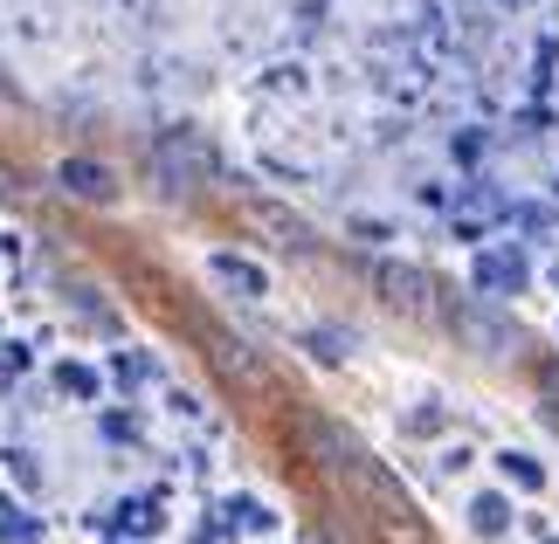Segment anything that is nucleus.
<instances>
[{
    "instance_id": "3",
    "label": "nucleus",
    "mask_w": 559,
    "mask_h": 544,
    "mask_svg": "<svg viewBox=\"0 0 559 544\" xmlns=\"http://www.w3.org/2000/svg\"><path fill=\"white\" fill-rule=\"evenodd\" d=\"M290 442L305 448L318 469H332V475H353V462L367 455V448H359L346 427L332 421V413H311V407H297V413H290Z\"/></svg>"
},
{
    "instance_id": "8",
    "label": "nucleus",
    "mask_w": 559,
    "mask_h": 544,
    "mask_svg": "<svg viewBox=\"0 0 559 544\" xmlns=\"http://www.w3.org/2000/svg\"><path fill=\"white\" fill-rule=\"evenodd\" d=\"M469 531H477V537H504L511 531V504H504L498 489H484L477 504H469Z\"/></svg>"
},
{
    "instance_id": "11",
    "label": "nucleus",
    "mask_w": 559,
    "mask_h": 544,
    "mask_svg": "<svg viewBox=\"0 0 559 544\" xmlns=\"http://www.w3.org/2000/svg\"><path fill=\"white\" fill-rule=\"evenodd\" d=\"M228 517H235L242 531H270V524H276V517H270L263 504H249V496H235V504H228Z\"/></svg>"
},
{
    "instance_id": "1",
    "label": "nucleus",
    "mask_w": 559,
    "mask_h": 544,
    "mask_svg": "<svg viewBox=\"0 0 559 544\" xmlns=\"http://www.w3.org/2000/svg\"><path fill=\"white\" fill-rule=\"evenodd\" d=\"M449 324H456V338L469 344V352H490V359L525 352V331H519V324H511L490 297H456V303H449Z\"/></svg>"
},
{
    "instance_id": "13",
    "label": "nucleus",
    "mask_w": 559,
    "mask_h": 544,
    "mask_svg": "<svg viewBox=\"0 0 559 544\" xmlns=\"http://www.w3.org/2000/svg\"><path fill=\"white\" fill-rule=\"evenodd\" d=\"M539 386H546V394H559V359H552L546 373H539Z\"/></svg>"
},
{
    "instance_id": "10",
    "label": "nucleus",
    "mask_w": 559,
    "mask_h": 544,
    "mask_svg": "<svg viewBox=\"0 0 559 544\" xmlns=\"http://www.w3.org/2000/svg\"><path fill=\"white\" fill-rule=\"evenodd\" d=\"M56 386H62V394L97 400V373H91V365H56Z\"/></svg>"
},
{
    "instance_id": "6",
    "label": "nucleus",
    "mask_w": 559,
    "mask_h": 544,
    "mask_svg": "<svg viewBox=\"0 0 559 544\" xmlns=\"http://www.w3.org/2000/svg\"><path fill=\"white\" fill-rule=\"evenodd\" d=\"M207 276L222 282V290H235V297H263V290H270L263 263H242V255H228V249H214V255H207Z\"/></svg>"
},
{
    "instance_id": "2",
    "label": "nucleus",
    "mask_w": 559,
    "mask_h": 544,
    "mask_svg": "<svg viewBox=\"0 0 559 544\" xmlns=\"http://www.w3.org/2000/svg\"><path fill=\"white\" fill-rule=\"evenodd\" d=\"M153 172L166 180V193H187V186H207L222 172V159H214V145L201 132H166L153 145Z\"/></svg>"
},
{
    "instance_id": "12",
    "label": "nucleus",
    "mask_w": 559,
    "mask_h": 544,
    "mask_svg": "<svg viewBox=\"0 0 559 544\" xmlns=\"http://www.w3.org/2000/svg\"><path fill=\"white\" fill-rule=\"evenodd\" d=\"M305 344H311V352H318V359H332V365H338V359H346V331H311Z\"/></svg>"
},
{
    "instance_id": "14",
    "label": "nucleus",
    "mask_w": 559,
    "mask_h": 544,
    "mask_svg": "<svg viewBox=\"0 0 559 544\" xmlns=\"http://www.w3.org/2000/svg\"><path fill=\"white\" fill-rule=\"evenodd\" d=\"M552 276H559V263H552Z\"/></svg>"
},
{
    "instance_id": "4",
    "label": "nucleus",
    "mask_w": 559,
    "mask_h": 544,
    "mask_svg": "<svg viewBox=\"0 0 559 544\" xmlns=\"http://www.w3.org/2000/svg\"><path fill=\"white\" fill-rule=\"evenodd\" d=\"M373 290L394 303L401 317H428V311H436V276L415 269V263H394V255H380V263H373Z\"/></svg>"
},
{
    "instance_id": "7",
    "label": "nucleus",
    "mask_w": 559,
    "mask_h": 544,
    "mask_svg": "<svg viewBox=\"0 0 559 544\" xmlns=\"http://www.w3.org/2000/svg\"><path fill=\"white\" fill-rule=\"evenodd\" d=\"M477 290H484V297H511V290H525V263H519V255H504V249L477 255Z\"/></svg>"
},
{
    "instance_id": "9",
    "label": "nucleus",
    "mask_w": 559,
    "mask_h": 544,
    "mask_svg": "<svg viewBox=\"0 0 559 544\" xmlns=\"http://www.w3.org/2000/svg\"><path fill=\"white\" fill-rule=\"evenodd\" d=\"M498 469H504V483H519V489H546V462H539V455H525V448H504Z\"/></svg>"
},
{
    "instance_id": "5",
    "label": "nucleus",
    "mask_w": 559,
    "mask_h": 544,
    "mask_svg": "<svg viewBox=\"0 0 559 544\" xmlns=\"http://www.w3.org/2000/svg\"><path fill=\"white\" fill-rule=\"evenodd\" d=\"M56 186L70 193V201H91V207H111V201H118L111 166H97V159H62V166H56Z\"/></svg>"
}]
</instances>
